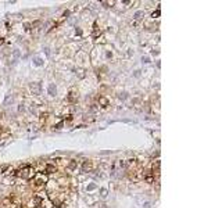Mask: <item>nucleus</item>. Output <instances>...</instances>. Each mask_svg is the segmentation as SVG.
<instances>
[{
    "mask_svg": "<svg viewBox=\"0 0 222 208\" xmlns=\"http://www.w3.org/2000/svg\"><path fill=\"white\" fill-rule=\"evenodd\" d=\"M49 92L51 93V94H54V86H53V85H50V88H49Z\"/></svg>",
    "mask_w": 222,
    "mask_h": 208,
    "instance_id": "obj_1",
    "label": "nucleus"
},
{
    "mask_svg": "<svg viewBox=\"0 0 222 208\" xmlns=\"http://www.w3.org/2000/svg\"><path fill=\"white\" fill-rule=\"evenodd\" d=\"M142 14H143V13H136V14H135V17H136V18H140Z\"/></svg>",
    "mask_w": 222,
    "mask_h": 208,
    "instance_id": "obj_2",
    "label": "nucleus"
}]
</instances>
